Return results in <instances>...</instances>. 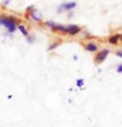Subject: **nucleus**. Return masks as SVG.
<instances>
[{"label":"nucleus","mask_w":122,"mask_h":127,"mask_svg":"<svg viewBox=\"0 0 122 127\" xmlns=\"http://www.w3.org/2000/svg\"><path fill=\"white\" fill-rule=\"evenodd\" d=\"M1 26L6 27L7 32H14L18 27L16 18H13V17H1Z\"/></svg>","instance_id":"nucleus-1"},{"label":"nucleus","mask_w":122,"mask_h":127,"mask_svg":"<svg viewBox=\"0 0 122 127\" xmlns=\"http://www.w3.org/2000/svg\"><path fill=\"white\" fill-rule=\"evenodd\" d=\"M109 55V50L108 48H104V50H100L97 54H95V58H94V61H95V64H102L107 59V57Z\"/></svg>","instance_id":"nucleus-2"},{"label":"nucleus","mask_w":122,"mask_h":127,"mask_svg":"<svg viewBox=\"0 0 122 127\" xmlns=\"http://www.w3.org/2000/svg\"><path fill=\"white\" fill-rule=\"evenodd\" d=\"M81 31H82V28L80 27V26H77V24H70V26H65V34H70L71 37L80 34Z\"/></svg>","instance_id":"nucleus-3"},{"label":"nucleus","mask_w":122,"mask_h":127,"mask_svg":"<svg viewBox=\"0 0 122 127\" xmlns=\"http://www.w3.org/2000/svg\"><path fill=\"white\" fill-rule=\"evenodd\" d=\"M77 7V1H70V3H61V4L58 6V13H63V11H70V10L75 9Z\"/></svg>","instance_id":"nucleus-4"},{"label":"nucleus","mask_w":122,"mask_h":127,"mask_svg":"<svg viewBox=\"0 0 122 127\" xmlns=\"http://www.w3.org/2000/svg\"><path fill=\"white\" fill-rule=\"evenodd\" d=\"M85 50L88 51V52H94V54H97V52L100 51V47H98V44L94 42V41H88V42L85 44Z\"/></svg>","instance_id":"nucleus-5"},{"label":"nucleus","mask_w":122,"mask_h":127,"mask_svg":"<svg viewBox=\"0 0 122 127\" xmlns=\"http://www.w3.org/2000/svg\"><path fill=\"white\" fill-rule=\"evenodd\" d=\"M119 41H121V34H118V32L111 34V35L108 37V42L111 44V45H117Z\"/></svg>","instance_id":"nucleus-6"},{"label":"nucleus","mask_w":122,"mask_h":127,"mask_svg":"<svg viewBox=\"0 0 122 127\" xmlns=\"http://www.w3.org/2000/svg\"><path fill=\"white\" fill-rule=\"evenodd\" d=\"M53 31H55V32H63V34H65V26H64V24H55V27L53 28Z\"/></svg>","instance_id":"nucleus-7"},{"label":"nucleus","mask_w":122,"mask_h":127,"mask_svg":"<svg viewBox=\"0 0 122 127\" xmlns=\"http://www.w3.org/2000/svg\"><path fill=\"white\" fill-rule=\"evenodd\" d=\"M18 30H20V32H21L23 35L24 37H28V31H27V28L24 27V26H23V24H18Z\"/></svg>","instance_id":"nucleus-8"},{"label":"nucleus","mask_w":122,"mask_h":127,"mask_svg":"<svg viewBox=\"0 0 122 127\" xmlns=\"http://www.w3.org/2000/svg\"><path fill=\"white\" fill-rule=\"evenodd\" d=\"M45 26H47V27H50L51 30H53V28L55 27V23H54V21H50V20H48V21H45Z\"/></svg>","instance_id":"nucleus-9"},{"label":"nucleus","mask_w":122,"mask_h":127,"mask_svg":"<svg viewBox=\"0 0 122 127\" xmlns=\"http://www.w3.org/2000/svg\"><path fill=\"white\" fill-rule=\"evenodd\" d=\"M31 18H33V20H36V21H38V23L41 21V17L38 16V14H36V13H33V14H31Z\"/></svg>","instance_id":"nucleus-10"},{"label":"nucleus","mask_w":122,"mask_h":127,"mask_svg":"<svg viewBox=\"0 0 122 127\" xmlns=\"http://www.w3.org/2000/svg\"><path fill=\"white\" fill-rule=\"evenodd\" d=\"M57 45H60V42H54V44H53V45H50V47H48V51L54 50V48H55V47H57Z\"/></svg>","instance_id":"nucleus-11"},{"label":"nucleus","mask_w":122,"mask_h":127,"mask_svg":"<svg viewBox=\"0 0 122 127\" xmlns=\"http://www.w3.org/2000/svg\"><path fill=\"white\" fill-rule=\"evenodd\" d=\"M117 72L118 73H122V64H119V65L117 66Z\"/></svg>","instance_id":"nucleus-12"},{"label":"nucleus","mask_w":122,"mask_h":127,"mask_svg":"<svg viewBox=\"0 0 122 127\" xmlns=\"http://www.w3.org/2000/svg\"><path fill=\"white\" fill-rule=\"evenodd\" d=\"M77 85H78V86H82V85H84V81H82V79H78V81H77Z\"/></svg>","instance_id":"nucleus-13"},{"label":"nucleus","mask_w":122,"mask_h":127,"mask_svg":"<svg viewBox=\"0 0 122 127\" xmlns=\"http://www.w3.org/2000/svg\"><path fill=\"white\" fill-rule=\"evenodd\" d=\"M117 55L119 57V58H122V51H117Z\"/></svg>","instance_id":"nucleus-14"},{"label":"nucleus","mask_w":122,"mask_h":127,"mask_svg":"<svg viewBox=\"0 0 122 127\" xmlns=\"http://www.w3.org/2000/svg\"><path fill=\"white\" fill-rule=\"evenodd\" d=\"M0 26H1V17H0Z\"/></svg>","instance_id":"nucleus-15"},{"label":"nucleus","mask_w":122,"mask_h":127,"mask_svg":"<svg viewBox=\"0 0 122 127\" xmlns=\"http://www.w3.org/2000/svg\"><path fill=\"white\" fill-rule=\"evenodd\" d=\"M121 41H122V34H121Z\"/></svg>","instance_id":"nucleus-16"}]
</instances>
